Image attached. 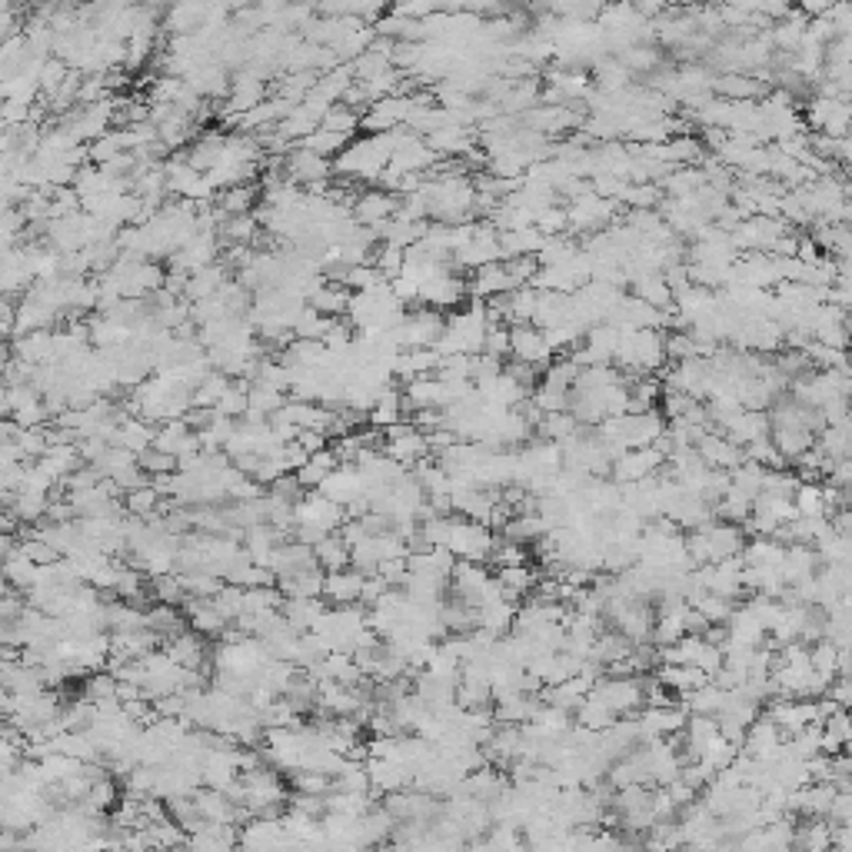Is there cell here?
<instances>
[{
	"instance_id": "obj_5",
	"label": "cell",
	"mask_w": 852,
	"mask_h": 852,
	"mask_svg": "<svg viewBox=\"0 0 852 852\" xmlns=\"http://www.w3.org/2000/svg\"><path fill=\"white\" fill-rule=\"evenodd\" d=\"M283 174L293 187H317V184H327L333 177V167L330 160H323L317 154L303 147H293L287 157H283Z\"/></svg>"
},
{
	"instance_id": "obj_25",
	"label": "cell",
	"mask_w": 852,
	"mask_h": 852,
	"mask_svg": "<svg viewBox=\"0 0 852 852\" xmlns=\"http://www.w3.org/2000/svg\"><path fill=\"white\" fill-rule=\"evenodd\" d=\"M739 756V746H733L729 743V739H723V736H713L709 739V743L703 746V753L696 756V763L699 766H706L709 773H723V769H729L733 766V759Z\"/></svg>"
},
{
	"instance_id": "obj_12",
	"label": "cell",
	"mask_w": 852,
	"mask_h": 852,
	"mask_svg": "<svg viewBox=\"0 0 852 852\" xmlns=\"http://www.w3.org/2000/svg\"><path fill=\"white\" fill-rule=\"evenodd\" d=\"M223 144H227V130H204V134H200L194 144L187 147V154H184V160H187V167L194 170V174H210L213 167H217V160H220V154H223Z\"/></svg>"
},
{
	"instance_id": "obj_24",
	"label": "cell",
	"mask_w": 852,
	"mask_h": 852,
	"mask_svg": "<svg viewBox=\"0 0 852 852\" xmlns=\"http://www.w3.org/2000/svg\"><path fill=\"white\" fill-rule=\"evenodd\" d=\"M80 699H87V703H94L97 709H100V706L117 703V679L110 676L107 669H100V673L84 676V683H80Z\"/></svg>"
},
{
	"instance_id": "obj_1",
	"label": "cell",
	"mask_w": 852,
	"mask_h": 852,
	"mask_svg": "<svg viewBox=\"0 0 852 852\" xmlns=\"http://www.w3.org/2000/svg\"><path fill=\"white\" fill-rule=\"evenodd\" d=\"M393 157V134L353 137L347 150L333 160V177H347L353 184H377Z\"/></svg>"
},
{
	"instance_id": "obj_9",
	"label": "cell",
	"mask_w": 852,
	"mask_h": 852,
	"mask_svg": "<svg viewBox=\"0 0 852 852\" xmlns=\"http://www.w3.org/2000/svg\"><path fill=\"white\" fill-rule=\"evenodd\" d=\"M397 207H400V197L387 194V190L373 187V190H363L353 204L350 217L360 223V227H373V223H383V220H393L397 217Z\"/></svg>"
},
{
	"instance_id": "obj_37",
	"label": "cell",
	"mask_w": 852,
	"mask_h": 852,
	"mask_svg": "<svg viewBox=\"0 0 852 852\" xmlns=\"http://www.w3.org/2000/svg\"><path fill=\"white\" fill-rule=\"evenodd\" d=\"M20 556H27V560L34 563V566H50V563H57V560H60L54 546H47L44 540H37L34 533L20 536Z\"/></svg>"
},
{
	"instance_id": "obj_21",
	"label": "cell",
	"mask_w": 852,
	"mask_h": 852,
	"mask_svg": "<svg viewBox=\"0 0 852 852\" xmlns=\"http://www.w3.org/2000/svg\"><path fill=\"white\" fill-rule=\"evenodd\" d=\"M383 456H390L393 463H400L403 470H410L413 463H420L430 456V450H426V436L420 430L403 433V436H397V440L383 443Z\"/></svg>"
},
{
	"instance_id": "obj_11",
	"label": "cell",
	"mask_w": 852,
	"mask_h": 852,
	"mask_svg": "<svg viewBox=\"0 0 852 852\" xmlns=\"http://www.w3.org/2000/svg\"><path fill=\"white\" fill-rule=\"evenodd\" d=\"M693 450H696L699 460L709 466V470H726L729 473V470H736V466L746 460V453L739 450V446L729 443L723 433H706L703 440L693 446Z\"/></svg>"
},
{
	"instance_id": "obj_30",
	"label": "cell",
	"mask_w": 852,
	"mask_h": 852,
	"mask_svg": "<svg viewBox=\"0 0 852 852\" xmlns=\"http://www.w3.org/2000/svg\"><path fill=\"white\" fill-rule=\"evenodd\" d=\"M320 130L353 137V134H360V114H357V110H350V107H343V104H333V107H327V114H323Z\"/></svg>"
},
{
	"instance_id": "obj_41",
	"label": "cell",
	"mask_w": 852,
	"mask_h": 852,
	"mask_svg": "<svg viewBox=\"0 0 852 852\" xmlns=\"http://www.w3.org/2000/svg\"><path fill=\"white\" fill-rule=\"evenodd\" d=\"M0 420H10V393L4 383H0Z\"/></svg>"
},
{
	"instance_id": "obj_16",
	"label": "cell",
	"mask_w": 852,
	"mask_h": 852,
	"mask_svg": "<svg viewBox=\"0 0 852 852\" xmlns=\"http://www.w3.org/2000/svg\"><path fill=\"white\" fill-rule=\"evenodd\" d=\"M360 590H363V576L357 570H350V566L340 573L323 576V603L353 606V603H360Z\"/></svg>"
},
{
	"instance_id": "obj_31",
	"label": "cell",
	"mask_w": 852,
	"mask_h": 852,
	"mask_svg": "<svg viewBox=\"0 0 852 852\" xmlns=\"http://www.w3.org/2000/svg\"><path fill=\"white\" fill-rule=\"evenodd\" d=\"M247 390L250 383L247 380H233L227 393L213 403V410H217V417H227V420H240L243 413H247Z\"/></svg>"
},
{
	"instance_id": "obj_14",
	"label": "cell",
	"mask_w": 852,
	"mask_h": 852,
	"mask_svg": "<svg viewBox=\"0 0 852 852\" xmlns=\"http://www.w3.org/2000/svg\"><path fill=\"white\" fill-rule=\"evenodd\" d=\"M320 496H327L330 503L337 506H350L353 500L363 496V480L357 473V466H337L333 473H327V480L320 483Z\"/></svg>"
},
{
	"instance_id": "obj_20",
	"label": "cell",
	"mask_w": 852,
	"mask_h": 852,
	"mask_svg": "<svg viewBox=\"0 0 852 852\" xmlns=\"http://www.w3.org/2000/svg\"><path fill=\"white\" fill-rule=\"evenodd\" d=\"M257 197H260V184H240V187L217 190L213 207H217L223 217H243V213L257 210Z\"/></svg>"
},
{
	"instance_id": "obj_7",
	"label": "cell",
	"mask_w": 852,
	"mask_h": 852,
	"mask_svg": "<svg viewBox=\"0 0 852 852\" xmlns=\"http://www.w3.org/2000/svg\"><path fill=\"white\" fill-rule=\"evenodd\" d=\"M160 649H164L170 663L180 666V669H204V666L210 663V653H213V649L207 646V639L197 636L194 630H187V633H180V636H174V639H167V643L160 646Z\"/></svg>"
},
{
	"instance_id": "obj_6",
	"label": "cell",
	"mask_w": 852,
	"mask_h": 852,
	"mask_svg": "<svg viewBox=\"0 0 852 852\" xmlns=\"http://www.w3.org/2000/svg\"><path fill=\"white\" fill-rule=\"evenodd\" d=\"M510 360L530 363V367L546 370L553 360L550 347L543 340V330H536L533 323H520V327H510Z\"/></svg>"
},
{
	"instance_id": "obj_42",
	"label": "cell",
	"mask_w": 852,
	"mask_h": 852,
	"mask_svg": "<svg viewBox=\"0 0 852 852\" xmlns=\"http://www.w3.org/2000/svg\"><path fill=\"white\" fill-rule=\"evenodd\" d=\"M363 852H397V846L383 843V846H370V849H363Z\"/></svg>"
},
{
	"instance_id": "obj_32",
	"label": "cell",
	"mask_w": 852,
	"mask_h": 852,
	"mask_svg": "<svg viewBox=\"0 0 852 852\" xmlns=\"http://www.w3.org/2000/svg\"><path fill=\"white\" fill-rule=\"evenodd\" d=\"M793 506L799 516H826V503H823V483H799V490L793 496ZM829 520V516H826Z\"/></svg>"
},
{
	"instance_id": "obj_27",
	"label": "cell",
	"mask_w": 852,
	"mask_h": 852,
	"mask_svg": "<svg viewBox=\"0 0 852 852\" xmlns=\"http://www.w3.org/2000/svg\"><path fill=\"white\" fill-rule=\"evenodd\" d=\"M160 506H164V500H160V493L154 490V486H137V490H130L124 496V510L127 516H137V520H150V516L160 513Z\"/></svg>"
},
{
	"instance_id": "obj_35",
	"label": "cell",
	"mask_w": 852,
	"mask_h": 852,
	"mask_svg": "<svg viewBox=\"0 0 852 852\" xmlns=\"http://www.w3.org/2000/svg\"><path fill=\"white\" fill-rule=\"evenodd\" d=\"M137 466H140V473H144L147 480H154V476H164V473H177V460H174V456L160 453V450H154V446L137 456Z\"/></svg>"
},
{
	"instance_id": "obj_2",
	"label": "cell",
	"mask_w": 852,
	"mask_h": 852,
	"mask_svg": "<svg viewBox=\"0 0 852 852\" xmlns=\"http://www.w3.org/2000/svg\"><path fill=\"white\" fill-rule=\"evenodd\" d=\"M590 693L610 709L616 719H633L643 709V696H639L636 676H603Z\"/></svg>"
},
{
	"instance_id": "obj_15",
	"label": "cell",
	"mask_w": 852,
	"mask_h": 852,
	"mask_svg": "<svg viewBox=\"0 0 852 852\" xmlns=\"http://www.w3.org/2000/svg\"><path fill=\"white\" fill-rule=\"evenodd\" d=\"M709 90L719 94L723 100H736V104H743V100H753L756 104L759 97L769 94V87L759 84V80L749 77V74H719V77H713Z\"/></svg>"
},
{
	"instance_id": "obj_29",
	"label": "cell",
	"mask_w": 852,
	"mask_h": 852,
	"mask_svg": "<svg viewBox=\"0 0 852 852\" xmlns=\"http://www.w3.org/2000/svg\"><path fill=\"white\" fill-rule=\"evenodd\" d=\"M290 793L293 796H330L333 779L327 773H313V769H300V773H290Z\"/></svg>"
},
{
	"instance_id": "obj_34",
	"label": "cell",
	"mask_w": 852,
	"mask_h": 852,
	"mask_svg": "<svg viewBox=\"0 0 852 852\" xmlns=\"http://www.w3.org/2000/svg\"><path fill=\"white\" fill-rule=\"evenodd\" d=\"M120 154H124V147H120L117 130H107L104 137H97L87 144V160H94V167H107L110 160L120 157Z\"/></svg>"
},
{
	"instance_id": "obj_23",
	"label": "cell",
	"mask_w": 852,
	"mask_h": 852,
	"mask_svg": "<svg viewBox=\"0 0 852 852\" xmlns=\"http://www.w3.org/2000/svg\"><path fill=\"white\" fill-rule=\"evenodd\" d=\"M347 300H350V290L337 287V283H323L320 290H313L307 297V307L317 310L320 317H333L340 320L347 313Z\"/></svg>"
},
{
	"instance_id": "obj_19",
	"label": "cell",
	"mask_w": 852,
	"mask_h": 852,
	"mask_svg": "<svg viewBox=\"0 0 852 852\" xmlns=\"http://www.w3.org/2000/svg\"><path fill=\"white\" fill-rule=\"evenodd\" d=\"M513 616H516L513 603H506V600L483 603L480 610H476V630L490 633L493 639H503V636H510V630H513Z\"/></svg>"
},
{
	"instance_id": "obj_22",
	"label": "cell",
	"mask_w": 852,
	"mask_h": 852,
	"mask_svg": "<svg viewBox=\"0 0 852 852\" xmlns=\"http://www.w3.org/2000/svg\"><path fill=\"white\" fill-rule=\"evenodd\" d=\"M313 556H317V566L323 573H340L350 566V546L340 533L323 536V540L313 546Z\"/></svg>"
},
{
	"instance_id": "obj_13",
	"label": "cell",
	"mask_w": 852,
	"mask_h": 852,
	"mask_svg": "<svg viewBox=\"0 0 852 852\" xmlns=\"http://www.w3.org/2000/svg\"><path fill=\"white\" fill-rule=\"evenodd\" d=\"M144 630L157 639L160 646L167 643V639H174L180 633H187V616L180 613V606H164V603H154L144 610Z\"/></svg>"
},
{
	"instance_id": "obj_18",
	"label": "cell",
	"mask_w": 852,
	"mask_h": 852,
	"mask_svg": "<svg viewBox=\"0 0 852 852\" xmlns=\"http://www.w3.org/2000/svg\"><path fill=\"white\" fill-rule=\"evenodd\" d=\"M323 613H327V603H323V596H320V600H283V606H280V616L290 623V630L297 636L317 630V623L323 620Z\"/></svg>"
},
{
	"instance_id": "obj_36",
	"label": "cell",
	"mask_w": 852,
	"mask_h": 852,
	"mask_svg": "<svg viewBox=\"0 0 852 852\" xmlns=\"http://www.w3.org/2000/svg\"><path fill=\"white\" fill-rule=\"evenodd\" d=\"M503 270H506V277H510L513 290H520L533 283V277L540 273V263H536V257H516V260H503Z\"/></svg>"
},
{
	"instance_id": "obj_33",
	"label": "cell",
	"mask_w": 852,
	"mask_h": 852,
	"mask_svg": "<svg viewBox=\"0 0 852 852\" xmlns=\"http://www.w3.org/2000/svg\"><path fill=\"white\" fill-rule=\"evenodd\" d=\"M150 596H154V603H164V606H184L187 600L184 586H180V576L174 573L154 576V580H150Z\"/></svg>"
},
{
	"instance_id": "obj_40",
	"label": "cell",
	"mask_w": 852,
	"mask_h": 852,
	"mask_svg": "<svg viewBox=\"0 0 852 852\" xmlns=\"http://www.w3.org/2000/svg\"><path fill=\"white\" fill-rule=\"evenodd\" d=\"M297 446H300V450L307 453V456H313V453H323V450H327L330 440H327V436H323L320 430H300V433H297Z\"/></svg>"
},
{
	"instance_id": "obj_26",
	"label": "cell",
	"mask_w": 852,
	"mask_h": 852,
	"mask_svg": "<svg viewBox=\"0 0 852 852\" xmlns=\"http://www.w3.org/2000/svg\"><path fill=\"white\" fill-rule=\"evenodd\" d=\"M573 716H576V726H580V729H590V733H606V729H613V723H616V716H613L610 709H606L593 693L583 699L580 709H576Z\"/></svg>"
},
{
	"instance_id": "obj_17",
	"label": "cell",
	"mask_w": 852,
	"mask_h": 852,
	"mask_svg": "<svg viewBox=\"0 0 852 852\" xmlns=\"http://www.w3.org/2000/svg\"><path fill=\"white\" fill-rule=\"evenodd\" d=\"M536 570H530V566H503V570H496V586H500V593H503V600L506 603H513V606H520V600H526V596L533 593V586H536Z\"/></svg>"
},
{
	"instance_id": "obj_8",
	"label": "cell",
	"mask_w": 852,
	"mask_h": 852,
	"mask_svg": "<svg viewBox=\"0 0 852 852\" xmlns=\"http://www.w3.org/2000/svg\"><path fill=\"white\" fill-rule=\"evenodd\" d=\"M180 613L187 616L190 630H194L197 636H204V639H220L230 630V623L223 620V613L217 610V603L213 600H194V596H187L184 606H180Z\"/></svg>"
},
{
	"instance_id": "obj_38",
	"label": "cell",
	"mask_w": 852,
	"mask_h": 852,
	"mask_svg": "<svg viewBox=\"0 0 852 852\" xmlns=\"http://www.w3.org/2000/svg\"><path fill=\"white\" fill-rule=\"evenodd\" d=\"M483 353L493 360L506 363L510 360V327H490L483 337Z\"/></svg>"
},
{
	"instance_id": "obj_39",
	"label": "cell",
	"mask_w": 852,
	"mask_h": 852,
	"mask_svg": "<svg viewBox=\"0 0 852 852\" xmlns=\"http://www.w3.org/2000/svg\"><path fill=\"white\" fill-rule=\"evenodd\" d=\"M213 420H217V410H213V407H190L184 413V426H187V430H194V433H204Z\"/></svg>"
},
{
	"instance_id": "obj_10",
	"label": "cell",
	"mask_w": 852,
	"mask_h": 852,
	"mask_svg": "<svg viewBox=\"0 0 852 852\" xmlns=\"http://www.w3.org/2000/svg\"><path fill=\"white\" fill-rule=\"evenodd\" d=\"M716 433H723L733 446L746 450L749 443H756V440H763V436H769V417H766V413L739 410L736 417H729L726 423H719Z\"/></svg>"
},
{
	"instance_id": "obj_4",
	"label": "cell",
	"mask_w": 852,
	"mask_h": 852,
	"mask_svg": "<svg viewBox=\"0 0 852 852\" xmlns=\"http://www.w3.org/2000/svg\"><path fill=\"white\" fill-rule=\"evenodd\" d=\"M463 300H466V280L460 277V273H450V270H443V273H436L433 280H426L420 287V297H417L420 307H430V310H440V313L456 310Z\"/></svg>"
},
{
	"instance_id": "obj_3",
	"label": "cell",
	"mask_w": 852,
	"mask_h": 852,
	"mask_svg": "<svg viewBox=\"0 0 852 852\" xmlns=\"http://www.w3.org/2000/svg\"><path fill=\"white\" fill-rule=\"evenodd\" d=\"M343 523H347V510L330 503L327 496H320L317 490L303 493V500L297 503V510H293V526H307V530H317L323 536L337 533Z\"/></svg>"
},
{
	"instance_id": "obj_28",
	"label": "cell",
	"mask_w": 852,
	"mask_h": 852,
	"mask_svg": "<svg viewBox=\"0 0 852 852\" xmlns=\"http://www.w3.org/2000/svg\"><path fill=\"white\" fill-rule=\"evenodd\" d=\"M283 403H287V393L273 390V387H267V383H250V390H247V410L250 413H260V417L270 420Z\"/></svg>"
}]
</instances>
